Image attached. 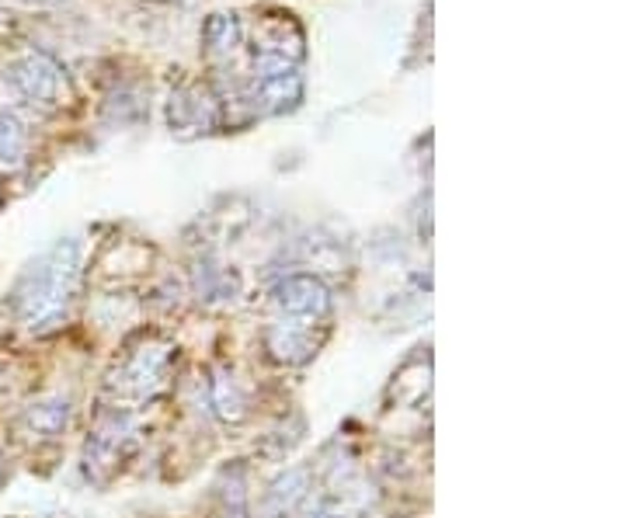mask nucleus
Here are the masks:
<instances>
[{"mask_svg":"<svg viewBox=\"0 0 626 518\" xmlns=\"http://www.w3.org/2000/svg\"><path fill=\"white\" fill-rule=\"evenodd\" d=\"M307 491H310V470H307V466H296V470H289L286 477L275 480L272 491L265 494L268 518H286L303 498H307Z\"/></svg>","mask_w":626,"mask_h":518,"instance_id":"423d86ee","label":"nucleus"},{"mask_svg":"<svg viewBox=\"0 0 626 518\" xmlns=\"http://www.w3.org/2000/svg\"><path fill=\"white\" fill-rule=\"evenodd\" d=\"M265 348L275 362H286V366H300L313 355V338H310V324H300V320H286L272 324L265 331Z\"/></svg>","mask_w":626,"mask_h":518,"instance_id":"20e7f679","label":"nucleus"},{"mask_svg":"<svg viewBox=\"0 0 626 518\" xmlns=\"http://www.w3.org/2000/svg\"><path fill=\"white\" fill-rule=\"evenodd\" d=\"M167 366V352L164 348H140V352H133V359L126 362V369H122V383L133 386V390H150V386L160 379V372Z\"/></svg>","mask_w":626,"mask_h":518,"instance_id":"1a4fd4ad","label":"nucleus"},{"mask_svg":"<svg viewBox=\"0 0 626 518\" xmlns=\"http://www.w3.org/2000/svg\"><path fill=\"white\" fill-rule=\"evenodd\" d=\"M209 393H213V407L223 421H240L247 414V393L234 372H216L213 383H209Z\"/></svg>","mask_w":626,"mask_h":518,"instance_id":"6e6552de","label":"nucleus"},{"mask_svg":"<svg viewBox=\"0 0 626 518\" xmlns=\"http://www.w3.org/2000/svg\"><path fill=\"white\" fill-rule=\"evenodd\" d=\"M70 421V400L67 397H46V400H35L32 407H25L21 414V425L32 439H56L63 435Z\"/></svg>","mask_w":626,"mask_h":518,"instance_id":"39448f33","label":"nucleus"},{"mask_svg":"<svg viewBox=\"0 0 626 518\" xmlns=\"http://www.w3.org/2000/svg\"><path fill=\"white\" fill-rule=\"evenodd\" d=\"M21 153H25V129L11 115L0 112V160L14 164V160H21Z\"/></svg>","mask_w":626,"mask_h":518,"instance_id":"9d476101","label":"nucleus"},{"mask_svg":"<svg viewBox=\"0 0 626 518\" xmlns=\"http://www.w3.org/2000/svg\"><path fill=\"white\" fill-rule=\"evenodd\" d=\"M303 518H341V512H338V505H334L331 498H317L307 508V512H303Z\"/></svg>","mask_w":626,"mask_h":518,"instance_id":"9b49d317","label":"nucleus"},{"mask_svg":"<svg viewBox=\"0 0 626 518\" xmlns=\"http://www.w3.org/2000/svg\"><path fill=\"white\" fill-rule=\"evenodd\" d=\"M74 282H77V244L67 247L60 244L49 258L39 261V268L28 275L25 289H21L18 299L21 324L28 331H46V327L60 324L70 296H74Z\"/></svg>","mask_w":626,"mask_h":518,"instance_id":"f257e3e1","label":"nucleus"},{"mask_svg":"<svg viewBox=\"0 0 626 518\" xmlns=\"http://www.w3.org/2000/svg\"><path fill=\"white\" fill-rule=\"evenodd\" d=\"M133 435H136V428L126 411L101 414L98 425H94V432H91V439H87V449H84L87 473H94V477L112 473L115 466H119V459L129 452V445H133Z\"/></svg>","mask_w":626,"mask_h":518,"instance_id":"f03ea898","label":"nucleus"},{"mask_svg":"<svg viewBox=\"0 0 626 518\" xmlns=\"http://www.w3.org/2000/svg\"><path fill=\"white\" fill-rule=\"evenodd\" d=\"M272 303L286 320H300V324H313V320L327 317L331 310V293L320 279L313 275H289L275 286Z\"/></svg>","mask_w":626,"mask_h":518,"instance_id":"7ed1b4c3","label":"nucleus"},{"mask_svg":"<svg viewBox=\"0 0 626 518\" xmlns=\"http://www.w3.org/2000/svg\"><path fill=\"white\" fill-rule=\"evenodd\" d=\"M11 80H14V87L32 101H49L56 94V74L42 60H35V56L32 60L14 63Z\"/></svg>","mask_w":626,"mask_h":518,"instance_id":"0eeeda50","label":"nucleus"}]
</instances>
